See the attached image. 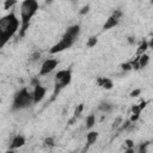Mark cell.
Listing matches in <instances>:
<instances>
[{"mask_svg":"<svg viewBox=\"0 0 153 153\" xmlns=\"http://www.w3.org/2000/svg\"><path fill=\"white\" fill-rule=\"evenodd\" d=\"M128 42H129V43H130V44H133V43H134V42H135V39H134V38H133V37H128Z\"/></svg>","mask_w":153,"mask_h":153,"instance_id":"f1b7e54d","label":"cell"},{"mask_svg":"<svg viewBox=\"0 0 153 153\" xmlns=\"http://www.w3.org/2000/svg\"><path fill=\"white\" fill-rule=\"evenodd\" d=\"M141 108L139 106V105H133L131 106V117L129 118V121L133 123V122H136L137 120H139V117H140V114H141Z\"/></svg>","mask_w":153,"mask_h":153,"instance_id":"7c38bea8","label":"cell"},{"mask_svg":"<svg viewBox=\"0 0 153 153\" xmlns=\"http://www.w3.org/2000/svg\"><path fill=\"white\" fill-rule=\"evenodd\" d=\"M98 136H99V134H98L97 131H90V133H87V135H86V146L84 147L82 153H85V152L90 148V146H92V145L97 141Z\"/></svg>","mask_w":153,"mask_h":153,"instance_id":"9c48e42d","label":"cell"},{"mask_svg":"<svg viewBox=\"0 0 153 153\" xmlns=\"http://www.w3.org/2000/svg\"><path fill=\"white\" fill-rule=\"evenodd\" d=\"M118 24V20H116V19H114L111 16L106 19V22H105V24L103 25V31H106V30H110V29H112V27H115L116 25Z\"/></svg>","mask_w":153,"mask_h":153,"instance_id":"4fadbf2b","label":"cell"},{"mask_svg":"<svg viewBox=\"0 0 153 153\" xmlns=\"http://www.w3.org/2000/svg\"><path fill=\"white\" fill-rule=\"evenodd\" d=\"M147 49H148V43H147V41H146V39H143V41H142V43L140 44L139 49H137V55L140 56V55L145 54V51H146Z\"/></svg>","mask_w":153,"mask_h":153,"instance_id":"e0dca14e","label":"cell"},{"mask_svg":"<svg viewBox=\"0 0 153 153\" xmlns=\"http://www.w3.org/2000/svg\"><path fill=\"white\" fill-rule=\"evenodd\" d=\"M97 42H98L97 37H96V36H91V37L87 39V43H86V45H87L88 48H92V47H94V45L97 44Z\"/></svg>","mask_w":153,"mask_h":153,"instance_id":"d6986e66","label":"cell"},{"mask_svg":"<svg viewBox=\"0 0 153 153\" xmlns=\"http://www.w3.org/2000/svg\"><path fill=\"white\" fill-rule=\"evenodd\" d=\"M19 25L20 22L13 11L0 18V50L17 33Z\"/></svg>","mask_w":153,"mask_h":153,"instance_id":"6da1fadb","label":"cell"},{"mask_svg":"<svg viewBox=\"0 0 153 153\" xmlns=\"http://www.w3.org/2000/svg\"><path fill=\"white\" fill-rule=\"evenodd\" d=\"M59 65V60L56 59H47L39 69V75H48L49 73H51Z\"/></svg>","mask_w":153,"mask_h":153,"instance_id":"8992f818","label":"cell"},{"mask_svg":"<svg viewBox=\"0 0 153 153\" xmlns=\"http://www.w3.org/2000/svg\"><path fill=\"white\" fill-rule=\"evenodd\" d=\"M97 84H98L100 87L105 88V90H111L112 86H114L112 80L109 79V78H98V79H97Z\"/></svg>","mask_w":153,"mask_h":153,"instance_id":"8fae6325","label":"cell"},{"mask_svg":"<svg viewBox=\"0 0 153 153\" xmlns=\"http://www.w3.org/2000/svg\"><path fill=\"white\" fill-rule=\"evenodd\" d=\"M39 56H41V54H39V53H35V54L32 55V59H31V60H32V61H36V60H38V59H39Z\"/></svg>","mask_w":153,"mask_h":153,"instance_id":"83f0119b","label":"cell"},{"mask_svg":"<svg viewBox=\"0 0 153 153\" xmlns=\"http://www.w3.org/2000/svg\"><path fill=\"white\" fill-rule=\"evenodd\" d=\"M94 124H96V116L94 115H88L86 117V128L91 129Z\"/></svg>","mask_w":153,"mask_h":153,"instance_id":"2e32d148","label":"cell"},{"mask_svg":"<svg viewBox=\"0 0 153 153\" xmlns=\"http://www.w3.org/2000/svg\"><path fill=\"white\" fill-rule=\"evenodd\" d=\"M124 145H126L127 148H134V141L130 140V139H127V140L124 141Z\"/></svg>","mask_w":153,"mask_h":153,"instance_id":"cb8c5ba5","label":"cell"},{"mask_svg":"<svg viewBox=\"0 0 153 153\" xmlns=\"http://www.w3.org/2000/svg\"><path fill=\"white\" fill-rule=\"evenodd\" d=\"M121 67H122V69H123V71H130V69H133V68H131V65H130L129 62H127V63H123Z\"/></svg>","mask_w":153,"mask_h":153,"instance_id":"484cf974","label":"cell"},{"mask_svg":"<svg viewBox=\"0 0 153 153\" xmlns=\"http://www.w3.org/2000/svg\"><path fill=\"white\" fill-rule=\"evenodd\" d=\"M33 104V97H32V93H30V91L26 88V87H23L22 90H19L14 98H13V103H12V106L11 109L13 111L16 110H22V109H26L29 108L30 105Z\"/></svg>","mask_w":153,"mask_h":153,"instance_id":"3957f363","label":"cell"},{"mask_svg":"<svg viewBox=\"0 0 153 153\" xmlns=\"http://www.w3.org/2000/svg\"><path fill=\"white\" fill-rule=\"evenodd\" d=\"M122 121H123V118L121 117V116H118V117H116L115 118V121H114V123H112V129H118L120 128V126L122 124Z\"/></svg>","mask_w":153,"mask_h":153,"instance_id":"ffe728a7","label":"cell"},{"mask_svg":"<svg viewBox=\"0 0 153 153\" xmlns=\"http://www.w3.org/2000/svg\"><path fill=\"white\" fill-rule=\"evenodd\" d=\"M148 62H149V56L147 54H142V55H140L137 57V63H139V67L140 68L146 67L148 65Z\"/></svg>","mask_w":153,"mask_h":153,"instance_id":"5bb4252c","label":"cell"},{"mask_svg":"<svg viewBox=\"0 0 153 153\" xmlns=\"http://www.w3.org/2000/svg\"><path fill=\"white\" fill-rule=\"evenodd\" d=\"M79 35H80V25L79 24H74V25H71V26L67 27V30L63 33L62 38L74 43L76 41V38L79 37Z\"/></svg>","mask_w":153,"mask_h":153,"instance_id":"5b68a950","label":"cell"},{"mask_svg":"<svg viewBox=\"0 0 153 153\" xmlns=\"http://www.w3.org/2000/svg\"><path fill=\"white\" fill-rule=\"evenodd\" d=\"M112 108H114V105L111 103H108V102H102L98 105V110L103 111V112H110L112 110Z\"/></svg>","mask_w":153,"mask_h":153,"instance_id":"9a60e30c","label":"cell"},{"mask_svg":"<svg viewBox=\"0 0 153 153\" xmlns=\"http://www.w3.org/2000/svg\"><path fill=\"white\" fill-rule=\"evenodd\" d=\"M82 110H84V104H79V105H76V108H75V110H74V118H76L78 116H80V114L82 112Z\"/></svg>","mask_w":153,"mask_h":153,"instance_id":"603a6c76","label":"cell"},{"mask_svg":"<svg viewBox=\"0 0 153 153\" xmlns=\"http://www.w3.org/2000/svg\"><path fill=\"white\" fill-rule=\"evenodd\" d=\"M88 10H90V6H88V5H86V6H84V7L80 10V12H79V13H80V14H85V13H87V12H88Z\"/></svg>","mask_w":153,"mask_h":153,"instance_id":"4316f807","label":"cell"},{"mask_svg":"<svg viewBox=\"0 0 153 153\" xmlns=\"http://www.w3.org/2000/svg\"><path fill=\"white\" fill-rule=\"evenodd\" d=\"M72 45H73L72 42H69V41H67L65 38H61V41H59L56 44H54L49 49V53L50 54H57V53H61V51H63L66 49H69Z\"/></svg>","mask_w":153,"mask_h":153,"instance_id":"52a82bcc","label":"cell"},{"mask_svg":"<svg viewBox=\"0 0 153 153\" xmlns=\"http://www.w3.org/2000/svg\"><path fill=\"white\" fill-rule=\"evenodd\" d=\"M16 4H17L16 0H6L4 2V10H11Z\"/></svg>","mask_w":153,"mask_h":153,"instance_id":"ac0fdd59","label":"cell"},{"mask_svg":"<svg viewBox=\"0 0 153 153\" xmlns=\"http://www.w3.org/2000/svg\"><path fill=\"white\" fill-rule=\"evenodd\" d=\"M43 143H44V146H45V147H54V146H55V142H54V137H51V136L47 137V139L43 141Z\"/></svg>","mask_w":153,"mask_h":153,"instance_id":"7402d4cb","label":"cell"},{"mask_svg":"<svg viewBox=\"0 0 153 153\" xmlns=\"http://www.w3.org/2000/svg\"><path fill=\"white\" fill-rule=\"evenodd\" d=\"M6 153H16V152H14V151H13V149H8V151H7V152H6Z\"/></svg>","mask_w":153,"mask_h":153,"instance_id":"4dcf8cb0","label":"cell"},{"mask_svg":"<svg viewBox=\"0 0 153 153\" xmlns=\"http://www.w3.org/2000/svg\"><path fill=\"white\" fill-rule=\"evenodd\" d=\"M0 103H1V98H0Z\"/></svg>","mask_w":153,"mask_h":153,"instance_id":"1f68e13d","label":"cell"},{"mask_svg":"<svg viewBox=\"0 0 153 153\" xmlns=\"http://www.w3.org/2000/svg\"><path fill=\"white\" fill-rule=\"evenodd\" d=\"M72 80V72L71 69H62V71H59L55 75V79H54V92H53V97H51V100H54L57 94L60 93V91L62 88H65L67 85H69Z\"/></svg>","mask_w":153,"mask_h":153,"instance_id":"277c9868","label":"cell"},{"mask_svg":"<svg viewBox=\"0 0 153 153\" xmlns=\"http://www.w3.org/2000/svg\"><path fill=\"white\" fill-rule=\"evenodd\" d=\"M126 153H134V148H127Z\"/></svg>","mask_w":153,"mask_h":153,"instance_id":"f546056e","label":"cell"},{"mask_svg":"<svg viewBox=\"0 0 153 153\" xmlns=\"http://www.w3.org/2000/svg\"><path fill=\"white\" fill-rule=\"evenodd\" d=\"M33 86H35V88H33V92H32V97H33V103L37 104L44 98V96L47 93V88L44 86H42L39 84V81L36 82Z\"/></svg>","mask_w":153,"mask_h":153,"instance_id":"ba28073f","label":"cell"},{"mask_svg":"<svg viewBox=\"0 0 153 153\" xmlns=\"http://www.w3.org/2000/svg\"><path fill=\"white\" fill-rule=\"evenodd\" d=\"M140 93H141V90L140 88H135L134 91L130 92V97H139Z\"/></svg>","mask_w":153,"mask_h":153,"instance_id":"d4e9b609","label":"cell"},{"mask_svg":"<svg viewBox=\"0 0 153 153\" xmlns=\"http://www.w3.org/2000/svg\"><path fill=\"white\" fill-rule=\"evenodd\" d=\"M38 10V2L36 0H24L20 4V29H19V37H24L26 30L29 29L30 20L36 14Z\"/></svg>","mask_w":153,"mask_h":153,"instance_id":"7a4b0ae2","label":"cell"},{"mask_svg":"<svg viewBox=\"0 0 153 153\" xmlns=\"http://www.w3.org/2000/svg\"><path fill=\"white\" fill-rule=\"evenodd\" d=\"M25 145V137L22 135H16L13 137V140L11 141L10 145V149H16V148H20Z\"/></svg>","mask_w":153,"mask_h":153,"instance_id":"30bf717a","label":"cell"},{"mask_svg":"<svg viewBox=\"0 0 153 153\" xmlns=\"http://www.w3.org/2000/svg\"><path fill=\"white\" fill-rule=\"evenodd\" d=\"M122 16H123V12H122L121 10H115V11L112 12V14H111V17H112L114 19L118 20V22H120V19L122 18Z\"/></svg>","mask_w":153,"mask_h":153,"instance_id":"44dd1931","label":"cell"}]
</instances>
